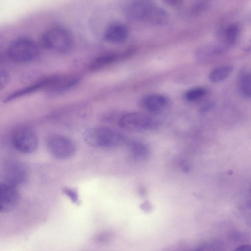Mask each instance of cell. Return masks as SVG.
I'll return each mask as SVG.
<instances>
[{"label":"cell","mask_w":251,"mask_h":251,"mask_svg":"<svg viewBox=\"0 0 251 251\" xmlns=\"http://www.w3.org/2000/svg\"><path fill=\"white\" fill-rule=\"evenodd\" d=\"M89 146L103 149H115L126 144V137L118 130L105 126H94L85 129L83 134Z\"/></svg>","instance_id":"1"},{"label":"cell","mask_w":251,"mask_h":251,"mask_svg":"<svg viewBox=\"0 0 251 251\" xmlns=\"http://www.w3.org/2000/svg\"><path fill=\"white\" fill-rule=\"evenodd\" d=\"M129 19L153 25H162L166 22L168 16L162 8L149 0L131 2L125 9Z\"/></svg>","instance_id":"2"},{"label":"cell","mask_w":251,"mask_h":251,"mask_svg":"<svg viewBox=\"0 0 251 251\" xmlns=\"http://www.w3.org/2000/svg\"><path fill=\"white\" fill-rule=\"evenodd\" d=\"M41 42L46 49L59 54L69 51L74 44L70 31L61 26H55L45 31L41 36Z\"/></svg>","instance_id":"3"},{"label":"cell","mask_w":251,"mask_h":251,"mask_svg":"<svg viewBox=\"0 0 251 251\" xmlns=\"http://www.w3.org/2000/svg\"><path fill=\"white\" fill-rule=\"evenodd\" d=\"M6 54L8 58L16 63H25L37 59L40 54L37 45L27 37H19L9 45Z\"/></svg>","instance_id":"4"},{"label":"cell","mask_w":251,"mask_h":251,"mask_svg":"<svg viewBox=\"0 0 251 251\" xmlns=\"http://www.w3.org/2000/svg\"><path fill=\"white\" fill-rule=\"evenodd\" d=\"M119 126L124 130L145 132L157 129L159 123L157 120L146 114L131 112L121 115L118 120Z\"/></svg>","instance_id":"5"},{"label":"cell","mask_w":251,"mask_h":251,"mask_svg":"<svg viewBox=\"0 0 251 251\" xmlns=\"http://www.w3.org/2000/svg\"><path fill=\"white\" fill-rule=\"evenodd\" d=\"M46 144L49 153L58 159L70 158L75 154L76 150L73 141L59 134L49 135L46 139Z\"/></svg>","instance_id":"6"},{"label":"cell","mask_w":251,"mask_h":251,"mask_svg":"<svg viewBox=\"0 0 251 251\" xmlns=\"http://www.w3.org/2000/svg\"><path fill=\"white\" fill-rule=\"evenodd\" d=\"M14 148L23 153H31L36 151L38 145V138L34 130L26 126L15 128L11 135Z\"/></svg>","instance_id":"7"},{"label":"cell","mask_w":251,"mask_h":251,"mask_svg":"<svg viewBox=\"0 0 251 251\" xmlns=\"http://www.w3.org/2000/svg\"><path fill=\"white\" fill-rule=\"evenodd\" d=\"M1 175L3 182L17 187L26 181L28 171L26 166L23 163L10 161L4 164Z\"/></svg>","instance_id":"8"},{"label":"cell","mask_w":251,"mask_h":251,"mask_svg":"<svg viewBox=\"0 0 251 251\" xmlns=\"http://www.w3.org/2000/svg\"><path fill=\"white\" fill-rule=\"evenodd\" d=\"M20 200L16 187L1 182L0 184V211L5 213L13 210Z\"/></svg>","instance_id":"9"},{"label":"cell","mask_w":251,"mask_h":251,"mask_svg":"<svg viewBox=\"0 0 251 251\" xmlns=\"http://www.w3.org/2000/svg\"><path fill=\"white\" fill-rule=\"evenodd\" d=\"M171 104L169 98L159 94L146 95L140 100V105L142 108L155 114L165 111L170 107Z\"/></svg>","instance_id":"10"},{"label":"cell","mask_w":251,"mask_h":251,"mask_svg":"<svg viewBox=\"0 0 251 251\" xmlns=\"http://www.w3.org/2000/svg\"><path fill=\"white\" fill-rule=\"evenodd\" d=\"M58 75H50L40 79L34 83L17 90L7 96L4 100V102H8L18 98L34 93L40 90L48 89L53 84Z\"/></svg>","instance_id":"11"},{"label":"cell","mask_w":251,"mask_h":251,"mask_svg":"<svg viewBox=\"0 0 251 251\" xmlns=\"http://www.w3.org/2000/svg\"><path fill=\"white\" fill-rule=\"evenodd\" d=\"M128 29L124 25L114 23L109 25L104 33V38L107 41L118 43L124 41L128 36Z\"/></svg>","instance_id":"12"},{"label":"cell","mask_w":251,"mask_h":251,"mask_svg":"<svg viewBox=\"0 0 251 251\" xmlns=\"http://www.w3.org/2000/svg\"><path fill=\"white\" fill-rule=\"evenodd\" d=\"M128 152L131 157L138 161L148 158L151 154L149 146L144 142L137 140H132L126 143Z\"/></svg>","instance_id":"13"},{"label":"cell","mask_w":251,"mask_h":251,"mask_svg":"<svg viewBox=\"0 0 251 251\" xmlns=\"http://www.w3.org/2000/svg\"><path fill=\"white\" fill-rule=\"evenodd\" d=\"M79 81L80 78L78 76L58 75L56 80L48 90L52 94L62 93L73 88Z\"/></svg>","instance_id":"14"},{"label":"cell","mask_w":251,"mask_h":251,"mask_svg":"<svg viewBox=\"0 0 251 251\" xmlns=\"http://www.w3.org/2000/svg\"><path fill=\"white\" fill-rule=\"evenodd\" d=\"M122 54L117 52H107L96 57L89 64V69L93 71L100 70L122 58Z\"/></svg>","instance_id":"15"},{"label":"cell","mask_w":251,"mask_h":251,"mask_svg":"<svg viewBox=\"0 0 251 251\" xmlns=\"http://www.w3.org/2000/svg\"><path fill=\"white\" fill-rule=\"evenodd\" d=\"M233 69V67L229 65L217 67L210 72L209 78L213 82L222 81L230 75Z\"/></svg>","instance_id":"16"},{"label":"cell","mask_w":251,"mask_h":251,"mask_svg":"<svg viewBox=\"0 0 251 251\" xmlns=\"http://www.w3.org/2000/svg\"><path fill=\"white\" fill-rule=\"evenodd\" d=\"M239 26L234 24L229 25L224 30L223 33L224 41L227 46H231L234 45L239 36Z\"/></svg>","instance_id":"17"},{"label":"cell","mask_w":251,"mask_h":251,"mask_svg":"<svg viewBox=\"0 0 251 251\" xmlns=\"http://www.w3.org/2000/svg\"><path fill=\"white\" fill-rule=\"evenodd\" d=\"M207 93V89L202 87L190 89L184 94V98L188 101L193 102L203 98Z\"/></svg>","instance_id":"18"},{"label":"cell","mask_w":251,"mask_h":251,"mask_svg":"<svg viewBox=\"0 0 251 251\" xmlns=\"http://www.w3.org/2000/svg\"><path fill=\"white\" fill-rule=\"evenodd\" d=\"M223 51V49L221 47H204L198 51L197 56L199 60L204 61L209 59L213 55L220 53Z\"/></svg>","instance_id":"19"},{"label":"cell","mask_w":251,"mask_h":251,"mask_svg":"<svg viewBox=\"0 0 251 251\" xmlns=\"http://www.w3.org/2000/svg\"><path fill=\"white\" fill-rule=\"evenodd\" d=\"M239 88L243 95L251 98V72L246 73L241 77Z\"/></svg>","instance_id":"20"},{"label":"cell","mask_w":251,"mask_h":251,"mask_svg":"<svg viewBox=\"0 0 251 251\" xmlns=\"http://www.w3.org/2000/svg\"><path fill=\"white\" fill-rule=\"evenodd\" d=\"M63 193L67 196L73 203L78 205L80 201L79 198V195L77 190L71 187H64L62 189Z\"/></svg>","instance_id":"21"},{"label":"cell","mask_w":251,"mask_h":251,"mask_svg":"<svg viewBox=\"0 0 251 251\" xmlns=\"http://www.w3.org/2000/svg\"><path fill=\"white\" fill-rule=\"evenodd\" d=\"M10 80V77L4 70H1L0 74V90L4 88L8 84Z\"/></svg>","instance_id":"22"},{"label":"cell","mask_w":251,"mask_h":251,"mask_svg":"<svg viewBox=\"0 0 251 251\" xmlns=\"http://www.w3.org/2000/svg\"><path fill=\"white\" fill-rule=\"evenodd\" d=\"M140 208L143 211L147 212L150 211L151 209L152 206L149 201H145L141 203Z\"/></svg>","instance_id":"23"},{"label":"cell","mask_w":251,"mask_h":251,"mask_svg":"<svg viewBox=\"0 0 251 251\" xmlns=\"http://www.w3.org/2000/svg\"><path fill=\"white\" fill-rule=\"evenodd\" d=\"M233 251H251V245H243L235 249Z\"/></svg>","instance_id":"24"}]
</instances>
